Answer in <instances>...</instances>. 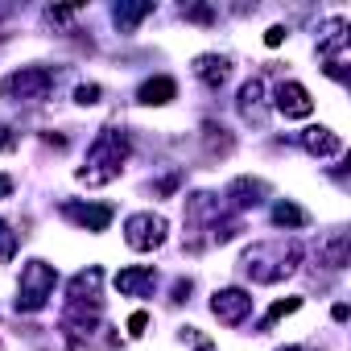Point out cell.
<instances>
[{"label": "cell", "mask_w": 351, "mask_h": 351, "mask_svg": "<svg viewBox=\"0 0 351 351\" xmlns=\"http://www.w3.org/2000/svg\"><path fill=\"white\" fill-rule=\"evenodd\" d=\"M302 261V244L298 240H265V244H252L244 256H240V269L256 281V285H273V281H285Z\"/></svg>", "instance_id": "cell-1"}, {"label": "cell", "mask_w": 351, "mask_h": 351, "mask_svg": "<svg viewBox=\"0 0 351 351\" xmlns=\"http://www.w3.org/2000/svg\"><path fill=\"white\" fill-rule=\"evenodd\" d=\"M124 161H128V136H124L120 128H104V132L95 136V145L87 149V161L79 165L75 178H79L83 186H108V182L120 178Z\"/></svg>", "instance_id": "cell-2"}, {"label": "cell", "mask_w": 351, "mask_h": 351, "mask_svg": "<svg viewBox=\"0 0 351 351\" xmlns=\"http://www.w3.org/2000/svg\"><path fill=\"white\" fill-rule=\"evenodd\" d=\"M54 285H58V269L46 265V261H29V265L21 269L17 310H21V314H38V310L54 298Z\"/></svg>", "instance_id": "cell-3"}, {"label": "cell", "mask_w": 351, "mask_h": 351, "mask_svg": "<svg viewBox=\"0 0 351 351\" xmlns=\"http://www.w3.org/2000/svg\"><path fill=\"white\" fill-rule=\"evenodd\" d=\"M50 91H54L50 66H21L0 83V99H9V104H42Z\"/></svg>", "instance_id": "cell-4"}, {"label": "cell", "mask_w": 351, "mask_h": 351, "mask_svg": "<svg viewBox=\"0 0 351 351\" xmlns=\"http://www.w3.org/2000/svg\"><path fill=\"white\" fill-rule=\"evenodd\" d=\"M124 244L132 252H153L165 244V219L153 215V211H136L124 219Z\"/></svg>", "instance_id": "cell-5"}, {"label": "cell", "mask_w": 351, "mask_h": 351, "mask_svg": "<svg viewBox=\"0 0 351 351\" xmlns=\"http://www.w3.org/2000/svg\"><path fill=\"white\" fill-rule=\"evenodd\" d=\"M211 314H215L223 326H240V322L252 314V293H244V289H236V285L215 289V298H211Z\"/></svg>", "instance_id": "cell-6"}, {"label": "cell", "mask_w": 351, "mask_h": 351, "mask_svg": "<svg viewBox=\"0 0 351 351\" xmlns=\"http://www.w3.org/2000/svg\"><path fill=\"white\" fill-rule=\"evenodd\" d=\"M273 108H277L285 120H306V116L314 112V99H310V91H306L302 83L285 79V83H277V99H273Z\"/></svg>", "instance_id": "cell-7"}, {"label": "cell", "mask_w": 351, "mask_h": 351, "mask_svg": "<svg viewBox=\"0 0 351 351\" xmlns=\"http://www.w3.org/2000/svg\"><path fill=\"white\" fill-rule=\"evenodd\" d=\"M62 215L75 223V228H83V232H108V223H112V207L108 203H62Z\"/></svg>", "instance_id": "cell-8"}, {"label": "cell", "mask_w": 351, "mask_h": 351, "mask_svg": "<svg viewBox=\"0 0 351 351\" xmlns=\"http://www.w3.org/2000/svg\"><path fill=\"white\" fill-rule=\"evenodd\" d=\"M318 54L326 58V66H343V54H347V21L343 17H330L318 34Z\"/></svg>", "instance_id": "cell-9"}, {"label": "cell", "mask_w": 351, "mask_h": 351, "mask_svg": "<svg viewBox=\"0 0 351 351\" xmlns=\"http://www.w3.org/2000/svg\"><path fill=\"white\" fill-rule=\"evenodd\" d=\"M153 285H157L153 265H132V269H120L116 273V289L124 298H145V293H153Z\"/></svg>", "instance_id": "cell-10"}, {"label": "cell", "mask_w": 351, "mask_h": 351, "mask_svg": "<svg viewBox=\"0 0 351 351\" xmlns=\"http://www.w3.org/2000/svg\"><path fill=\"white\" fill-rule=\"evenodd\" d=\"M265 195H269V186L265 182H256V178H236L232 186H228V203L236 207V211H248V207H261L265 203Z\"/></svg>", "instance_id": "cell-11"}, {"label": "cell", "mask_w": 351, "mask_h": 351, "mask_svg": "<svg viewBox=\"0 0 351 351\" xmlns=\"http://www.w3.org/2000/svg\"><path fill=\"white\" fill-rule=\"evenodd\" d=\"M99 281H104V269L99 265L75 273L71 285H66V302H99Z\"/></svg>", "instance_id": "cell-12"}, {"label": "cell", "mask_w": 351, "mask_h": 351, "mask_svg": "<svg viewBox=\"0 0 351 351\" xmlns=\"http://www.w3.org/2000/svg\"><path fill=\"white\" fill-rule=\"evenodd\" d=\"M195 75H199L211 91H219V87L228 83V75H232V62L219 58V54H199V58H195Z\"/></svg>", "instance_id": "cell-13"}, {"label": "cell", "mask_w": 351, "mask_h": 351, "mask_svg": "<svg viewBox=\"0 0 351 351\" xmlns=\"http://www.w3.org/2000/svg\"><path fill=\"white\" fill-rule=\"evenodd\" d=\"M302 149H306V153H314V157H335V153H343V141H339L330 128L314 124V128H306V132H302Z\"/></svg>", "instance_id": "cell-14"}, {"label": "cell", "mask_w": 351, "mask_h": 351, "mask_svg": "<svg viewBox=\"0 0 351 351\" xmlns=\"http://www.w3.org/2000/svg\"><path fill=\"white\" fill-rule=\"evenodd\" d=\"M136 99H141V104H149V108H161V104H169V99H178V83L165 79V75L145 79V83H141V91H136Z\"/></svg>", "instance_id": "cell-15"}, {"label": "cell", "mask_w": 351, "mask_h": 351, "mask_svg": "<svg viewBox=\"0 0 351 351\" xmlns=\"http://www.w3.org/2000/svg\"><path fill=\"white\" fill-rule=\"evenodd\" d=\"M347 252H351L347 232H330V236L322 240V248H318V256H322L326 269H347Z\"/></svg>", "instance_id": "cell-16"}, {"label": "cell", "mask_w": 351, "mask_h": 351, "mask_svg": "<svg viewBox=\"0 0 351 351\" xmlns=\"http://www.w3.org/2000/svg\"><path fill=\"white\" fill-rule=\"evenodd\" d=\"M240 112L248 116V120H265V83L261 79H248L244 87H240Z\"/></svg>", "instance_id": "cell-17"}, {"label": "cell", "mask_w": 351, "mask_h": 351, "mask_svg": "<svg viewBox=\"0 0 351 351\" xmlns=\"http://www.w3.org/2000/svg\"><path fill=\"white\" fill-rule=\"evenodd\" d=\"M145 17H153V5H149V0H141V5H124V0H120V5L112 9V21L120 25V34H128V29H136Z\"/></svg>", "instance_id": "cell-18"}, {"label": "cell", "mask_w": 351, "mask_h": 351, "mask_svg": "<svg viewBox=\"0 0 351 351\" xmlns=\"http://www.w3.org/2000/svg\"><path fill=\"white\" fill-rule=\"evenodd\" d=\"M273 223H277V228H306L310 215H306L302 207H293V203H277V207H273Z\"/></svg>", "instance_id": "cell-19"}, {"label": "cell", "mask_w": 351, "mask_h": 351, "mask_svg": "<svg viewBox=\"0 0 351 351\" xmlns=\"http://www.w3.org/2000/svg\"><path fill=\"white\" fill-rule=\"evenodd\" d=\"M298 306H302V298H281V302H273V306H269V314L261 318V330H269L273 322H281V318H285V314H293Z\"/></svg>", "instance_id": "cell-20"}, {"label": "cell", "mask_w": 351, "mask_h": 351, "mask_svg": "<svg viewBox=\"0 0 351 351\" xmlns=\"http://www.w3.org/2000/svg\"><path fill=\"white\" fill-rule=\"evenodd\" d=\"M13 252H17V232L0 219V261H13Z\"/></svg>", "instance_id": "cell-21"}, {"label": "cell", "mask_w": 351, "mask_h": 351, "mask_svg": "<svg viewBox=\"0 0 351 351\" xmlns=\"http://www.w3.org/2000/svg\"><path fill=\"white\" fill-rule=\"evenodd\" d=\"M99 95H104V87H99V83H79V87H75V104H83V108L99 104Z\"/></svg>", "instance_id": "cell-22"}, {"label": "cell", "mask_w": 351, "mask_h": 351, "mask_svg": "<svg viewBox=\"0 0 351 351\" xmlns=\"http://www.w3.org/2000/svg\"><path fill=\"white\" fill-rule=\"evenodd\" d=\"M207 145H211V153H228V149H232V136H228V128H215V124H207Z\"/></svg>", "instance_id": "cell-23"}, {"label": "cell", "mask_w": 351, "mask_h": 351, "mask_svg": "<svg viewBox=\"0 0 351 351\" xmlns=\"http://www.w3.org/2000/svg\"><path fill=\"white\" fill-rule=\"evenodd\" d=\"M186 13V21H203V25H211L215 21V13L207 9V5H195V9H182Z\"/></svg>", "instance_id": "cell-24"}, {"label": "cell", "mask_w": 351, "mask_h": 351, "mask_svg": "<svg viewBox=\"0 0 351 351\" xmlns=\"http://www.w3.org/2000/svg\"><path fill=\"white\" fill-rule=\"evenodd\" d=\"M145 326H149V314H145V310H136V314L128 318V335H132V339H141V335H145Z\"/></svg>", "instance_id": "cell-25"}, {"label": "cell", "mask_w": 351, "mask_h": 351, "mask_svg": "<svg viewBox=\"0 0 351 351\" xmlns=\"http://www.w3.org/2000/svg\"><path fill=\"white\" fill-rule=\"evenodd\" d=\"M285 38H289V29H285V25H273V29L265 34V46H281Z\"/></svg>", "instance_id": "cell-26"}, {"label": "cell", "mask_w": 351, "mask_h": 351, "mask_svg": "<svg viewBox=\"0 0 351 351\" xmlns=\"http://www.w3.org/2000/svg\"><path fill=\"white\" fill-rule=\"evenodd\" d=\"M0 149H17V136H13V128H5V124H0Z\"/></svg>", "instance_id": "cell-27"}, {"label": "cell", "mask_w": 351, "mask_h": 351, "mask_svg": "<svg viewBox=\"0 0 351 351\" xmlns=\"http://www.w3.org/2000/svg\"><path fill=\"white\" fill-rule=\"evenodd\" d=\"M186 293H191V281L178 277V281H173V302H186Z\"/></svg>", "instance_id": "cell-28"}, {"label": "cell", "mask_w": 351, "mask_h": 351, "mask_svg": "<svg viewBox=\"0 0 351 351\" xmlns=\"http://www.w3.org/2000/svg\"><path fill=\"white\" fill-rule=\"evenodd\" d=\"M13 186H17V182L9 178V173H0V199H9V195H13Z\"/></svg>", "instance_id": "cell-29"}, {"label": "cell", "mask_w": 351, "mask_h": 351, "mask_svg": "<svg viewBox=\"0 0 351 351\" xmlns=\"http://www.w3.org/2000/svg\"><path fill=\"white\" fill-rule=\"evenodd\" d=\"M330 318H335V322H347V306H343V302H339V306H335V310H330Z\"/></svg>", "instance_id": "cell-30"}, {"label": "cell", "mask_w": 351, "mask_h": 351, "mask_svg": "<svg viewBox=\"0 0 351 351\" xmlns=\"http://www.w3.org/2000/svg\"><path fill=\"white\" fill-rule=\"evenodd\" d=\"M186 330H191V326H186ZM191 339H195V343H199V351H215V347H211V343H207V339H203V335H195V330H191Z\"/></svg>", "instance_id": "cell-31"}, {"label": "cell", "mask_w": 351, "mask_h": 351, "mask_svg": "<svg viewBox=\"0 0 351 351\" xmlns=\"http://www.w3.org/2000/svg\"><path fill=\"white\" fill-rule=\"evenodd\" d=\"M0 351H5V347H0Z\"/></svg>", "instance_id": "cell-32"}]
</instances>
